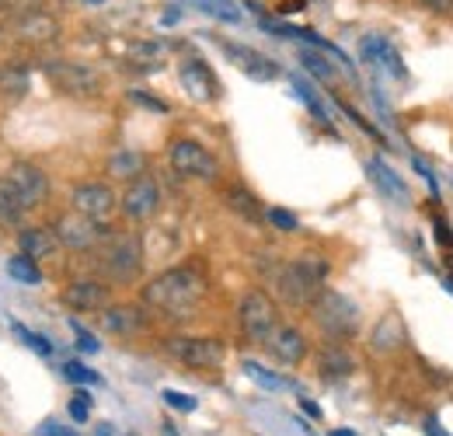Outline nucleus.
<instances>
[{"label": "nucleus", "mask_w": 453, "mask_h": 436, "mask_svg": "<svg viewBox=\"0 0 453 436\" xmlns=\"http://www.w3.org/2000/svg\"><path fill=\"white\" fill-rule=\"evenodd\" d=\"M293 91H296V95H300V98L311 105V112H314L318 119H328V112H325V105H321V98L311 91V84H307L303 77H293Z\"/></svg>", "instance_id": "nucleus-33"}, {"label": "nucleus", "mask_w": 453, "mask_h": 436, "mask_svg": "<svg viewBox=\"0 0 453 436\" xmlns=\"http://www.w3.org/2000/svg\"><path fill=\"white\" fill-rule=\"evenodd\" d=\"M91 255H95V269L109 286H129L143 279L147 252H143V237L133 230H112Z\"/></svg>", "instance_id": "nucleus-3"}, {"label": "nucleus", "mask_w": 453, "mask_h": 436, "mask_svg": "<svg viewBox=\"0 0 453 436\" xmlns=\"http://www.w3.org/2000/svg\"><path fill=\"white\" fill-rule=\"evenodd\" d=\"M147 304H109L102 311V328L115 339H136L147 331Z\"/></svg>", "instance_id": "nucleus-16"}, {"label": "nucleus", "mask_w": 453, "mask_h": 436, "mask_svg": "<svg viewBox=\"0 0 453 436\" xmlns=\"http://www.w3.org/2000/svg\"><path fill=\"white\" fill-rule=\"evenodd\" d=\"M307 0H280V14H293V11H303Z\"/></svg>", "instance_id": "nucleus-43"}, {"label": "nucleus", "mask_w": 453, "mask_h": 436, "mask_svg": "<svg viewBox=\"0 0 453 436\" xmlns=\"http://www.w3.org/2000/svg\"><path fill=\"white\" fill-rule=\"evenodd\" d=\"M168 164L181 178H196V182H217L220 161L192 136H174L168 147Z\"/></svg>", "instance_id": "nucleus-9"}, {"label": "nucleus", "mask_w": 453, "mask_h": 436, "mask_svg": "<svg viewBox=\"0 0 453 436\" xmlns=\"http://www.w3.org/2000/svg\"><path fill=\"white\" fill-rule=\"evenodd\" d=\"M265 353H269L276 363H283V367H300V363L307 360L311 346H307V335H303L300 328L280 322V325L273 328V335L265 339Z\"/></svg>", "instance_id": "nucleus-14"}, {"label": "nucleus", "mask_w": 453, "mask_h": 436, "mask_svg": "<svg viewBox=\"0 0 453 436\" xmlns=\"http://www.w3.org/2000/svg\"><path fill=\"white\" fill-rule=\"evenodd\" d=\"M14 35L28 46H46V43H57L59 39V18L42 11V7H32L25 14H18L14 21Z\"/></svg>", "instance_id": "nucleus-17"}, {"label": "nucleus", "mask_w": 453, "mask_h": 436, "mask_svg": "<svg viewBox=\"0 0 453 436\" xmlns=\"http://www.w3.org/2000/svg\"><path fill=\"white\" fill-rule=\"evenodd\" d=\"M70 206L91 220H109L119 210V196L109 182H81L70 192Z\"/></svg>", "instance_id": "nucleus-13"}, {"label": "nucleus", "mask_w": 453, "mask_h": 436, "mask_svg": "<svg viewBox=\"0 0 453 436\" xmlns=\"http://www.w3.org/2000/svg\"><path fill=\"white\" fill-rule=\"evenodd\" d=\"M181 84H185V91L196 98V102H213V98H220V81H217V74L210 70V63L206 59H199V56H188L185 63H181Z\"/></svg>", "instance_id": "nucleus-18"}, {"label": "nucleus", "mask_w": 453, "mask_h": 436, "mask_svg": "<svg viewBox=\"0 0 453 436\" xmlns=\"http://www.w3.org/2000/svg\"><path fill=\"white\" fill-rule=\"evenodd\" d=\"M105 167H109V175L112 178H122V182H133V178H140L143 171H147V158L140 154V151H115L112 158L105 161Z\"/></svg>", "instance_id": "nucleus-26"}, {"label": "nucleus", "mask_w": 453, "mask_h": 436, "mask_svg": "<svg viewBox=\"0 0 453 436\" xmlns=\"http://www.w3.org/2000/svg\"><path fill=\"white\" fill-rule=\"evenodd\" d=\"M237 322H241V331H244L248 342L265 346L273 328L280 325V304L265 290H248L237 304Z\"/></svg>", "instance_id": "nucleus-8"}, {"label": "nucleus", "mask_w": 453, "mask_h": 436, "mask_svg": "<svg viewBox=\"0 0 453 436\" xmlns=\"http://www.w3.org/2000/svg\"><path fill=\"white\" fill-rule=\"evenodd\" d=\"M300 405H303V412H311L314 419H321V409H318L314 401H307V398H300Z\"/></svg>", "instance_id": "nucleus-45"}, {"label": "nucleus", "mask_w": 453, "mask_h": 436, "mask_svg": "<svg viewBox=\"0 0 453 436\" xmlns=\"http://www.w3.org/2000/svg\"><path fill=\"white\" fill-rule=\"evenodd\" d=\"M447 290H450V293H453V283H447Z\"/></svg>", "instance_id": "nucleus-48"}, {"label": "nucleus", "mask_w": 453, "mask_h": 436, "mask_svg": "<svg viewBox=\"0 0 453 436\" xmlns=\"http://www.w3.org/2000/svg\"><path fill=\"white\" fill-rule=\"evenodd\" d=\"M21 217H25L21 203H18V199H14V192L0 182V227H4V230H14V227L21 223Z\"/></svg>", "instance_id": "nucleus-30"}, {"label": "nucleus", "mask_w": 453, "mask_h": 436, "mask_svg": "<svg viewBox=\"0 0 453 436\" xmlns=\"http://www.w3.org/2000/svg\"><path fill=\"white\" fill-rule=\"evenodd\" d=\"M88 4H105V0H88Z\"/></svg>", "instance_id": "nucleus-47"}, {"label": "nucleus", "mask_w": 453, "mask_h": 436, "mask_svg": "<svg viewBox=\"0 0 453 436\" xmlns=\"http://www.w3.org/2000/svg\"><path fill=\"white\" fill-rule=\"evenodd\" d=\"M418 7H426L429 14H453V0H418Z\"/></svg>", "instance_id": "nucleus-41"}, {"label": "nucleus", "mask_w": 453, "mask_h": 436, "mask_svg": "<svg viewBox=\"0 0 453 436\" xmlns=\"http://www.w3.org/2000/svg\"><path fill=\"white\" fill-rule=\"evenodd\" d=\"M77 346L84 353H98V339H91V331H84V328H77Z\"/></svg>", "instance_id": "nucleus-42"}, {"label": "nucleus", "mask_w": 453, "mask_h": 436, "mask_svg": "<svg viewBox=\"0 0 453 436\" xmlns=\"http://www.w3.org/2000/svg\"><path fill=\"white\" fill-rule=\"evenodd\" d=\"M224 199H226V206L241 220H248V223H262V220H265V210H262V203H258V196H255L251 189L234 185V189H226Z\"/></svg>", "instance_id": "nucleus-24"}, {"label": "nucleus", "mask_w": 453, "mask_h": 436, "mask_svg": "<svg viewBox=\"0 0 453 436\" xmlns=\"http://www.w3.org/2000/svg\"><path fill=\"white\" fill-rule=\"evenodd\" d=\"M14 331H18V335L35 349V353H42V356H50V353H53V346H50L42 335H35V331H28V328H21V325H14Z\"/></svg>", "instance_id": "nucleus-37"}, {"label": "nucleus", "mask_w": 453, "mask_h": 436, "mask_svg": "<svg viewBox=\"0 0 453 436\" xmlns=\"http://www.w3.org/2000/svg\"><path fill=\"white\" fill-rule=\"evenodd\" d=\"M318 331L328 339V342H349L359 335V304L352 297H345L339 290H328L307 308Z\"/></svg>", "instance_id": "nucleus-4"}, {"label": "nucleus", "mask_w": 453, "mask_h": 436, "mask_svg": "<svg viewBox=\"0 0 453 436\" xmlns=\"http://www.w3.org/2000/svg\"><path fill=\"white\" fill-rule=\"evenodd\" d=\"M7 276H11L14 283H21V286H39V283H42V269H39V262H35V259H28L25 252H18V255H11V259H7Z\"/></svg>", "instance_id": "nucleus-28"}, {"label": "nucleus", "mask_w": 453, "mask_h": 436, "mask_svg": "<svg viewBox=\"0 0 453 436\" xmlns=\"http://www.w3.org/2000/svg\"><path fill=\"white\" fill-rule=\"evenodd\" d=\"M363 59L380 66V70H388V74H395V77H404V63H401L397 50L384 35H366L363 39Z\"/></svg>", "instance_id": "nucleus-21"}, {"label": "nucleus", "mask_w": 453, "mask_h": 436, "mask_svg": "<svg viewBox=\"0 0 453 436\" xmlns=\"http://www.w3.org/2000/svg\"><path fill=\"white\" fill-rule=\"evenodd\" d=\"M129 56L140 59L143 66H157L161 56H165V46L161 43H150V39H140V43H129Z\"/></svg>", "instance_id": "nucleus-32"}, {"label": "nucleus", "mask_w": 453, "mask_h": 436, "mask_svg": "<svg viewBox=\"0 0 453 436\" xmlns=\"http://www.w3.org/2000/svg\"><path fill=\"white\" fill-rule=\"evenodd\" d=\"M165 353L185 370H217L226 360V346L213 335H168Z\"/></svg>", "instance_id": "nucleus-5"}, {"label": "nucleus", "mask_w": 453, "mask_h": 436, "mask_svg": "<svg viewBox=\"0 0 453 436\" xmlns=\"http://www.w3.org/2000/svg\"><path fill=\"white\" fill-rule=\"evenodd\" d=\"M129 102H133V105H143V109H150L154 115H168V102H161V98H154V95H143V91H129Z\"/></svg>", "instance_id": "nucleus-36"}, {"label": "nucleus", "mask_w": 453, "mask_h": 436, "mask_svg": "<svg viewBox=\"0 0 453 436\" xmlns=\"http://www.w3.org/2000/svg\"><path fill=\"white\" fill-rule=\"evenodd\" d=\"M165 401H168L171 409H181V412H192L196 409V398H185L178 391H165Z\"/></svg>", "instance_id": "nucleus-39"}, {"label": "nucleus", "mask_w": 453, "mask_h": 436, "mask_svg": "<svg viewBox=\"0 0 453 436\" xmlns=\"http://www.w3.org/2000/svg\"><path fill=\"white\" fill-rule=\"evenodd\" d=\"M318 374L325 381H345L356 374V356L345 349V342H325L318 349Z\"/></svg>", "instance_id": "nucleus-19"}, {"label": "nucleus", "mask_w": 453, "mask_h": 436, "mask_svg": "<svg viewBox=\"0 0 453 436\" xmlns=\"http://www.w3.org/2000/svg\"><path fill=\"white\" fill-rule=\"evenodd\" d=\"M63 374H66V381H73V384H102V378H98L91 367H84V363H77V360L63 363Z\"/></svg>", "instance_id": "nucleus-34"}, {"label": "nucleus", "mask_w": 453, "mask_h": 436, "mask_svg": "<svg viewBox=\"0 0 453 436\" xmlns=\"http://www.w3.org/2000/svg\"><path fill=\"white\" fill-rule=\"evenodd\" d=\"M366 171H370L373 185H377L391 203H408V185L397 178V171L384 161V158H370V161H366Z\"/></svg>", "instance_id": "nucleus-22"}, {"label": "nucleus", "mask_w": 453, "mask_h": 436, "mask_svg": "<svg viewBox=\"0 0 453 436\" xmlns=\"http://www.w3.org/2000/svg\"><path fill=\"white\" fill-rule=\"evenodd\" d=\"M119 206H122L126 217L136 220V223L150 220L161 210V182L143 171L140 178L126 182V189H122V196H119Z\"/></svg>", "instance_id": "nucleus-12"}, {"label": "nucleus", "mask_w": 453, "mask_h": 436, "mask_svg": "<svg viewBox=\"0 0 453 436\" xmlns=\"http://www.w3.org/2000/svg\"><path fill=\"white\" fill-rule=\"evenodd\" d=\"M199 11H206V14H213V18H220V21H230V25H237L241 21V7L234 4V0H192Z\"/></svg>", "instance_id": "nucleus-31"}, {"label": "nucleus", "mask_w": 453, "mask_h": 436, "mask_svg": "<svg viewBox=\"0 0 453 436\" xmlns=\"http://www.w3.org/2000/svg\"><path fill=\"white\" fill-rule=\"evenodd\" d=\"M328 436H356V433H352V430H332Z\"/></svg>", "instance_id": "nucleus-46"}, {"label": "nucleus", "mask_w": 453, "mask_h": 436, "mask_svg": "<svg viewBox=\"0 0 453 436\" xmlns=\"http://www.w3.org/2000/svg\"><path fill=\"white\" fill-rule=\"evenodd\" d=\"M265 223H273L276 230H286V234L300 227L296 214H289V210H283V206H273V210H265Z\"/></svg>", "instance_id": "nucleus-35"}, {"label": "nucleus", "mask_w": 453, "mask_h": 436, "mask_svg": "<svg viewBox=\"0 0 453 436\" xmlns=\"http://www.w3.org/2000/svg\"><path fill=\"white\" fill-rule=\"evenodd\" d=\"M241 367H244V374H248L251 381L262 384L265 391H286V387H289V381H286L283 374H276V370H265V367H262V363H255V360H244Z\"/></svg>", "instance_id": "nucleus-29"}, {"label": "nucleus", "mask_w": 453, "mask_h": 436, "mask_svg": "<svg viewBox=\"0 0 453 436\" xmlns=\"http://www.w3.org/2000/svg\"><path fill=\"white\" fill-rule=\"evenodd\" d=\"M0 182L14 192V199L21 203L25 214L50 203V189H53V185H50V175H46L39 164H32V161L7 164V171L0 175Z\"/></svg>", "instance_id": "nucleus-7"}, {"label": "nucleus", "mask_w": 453, "mask_h": 436, "mask_svg": "<svg viewBox=\"0 0 453 436\" xmlns=\"http://www.w3.org/2000/svg\"><path fill=\"white\" fill-rule=\"evenodd\" d=\"M88 412H91L88 394H81V398H73V401H70V416H73L77 423H88Z\"/></svg>", "instance_id": "nucleus-40"}, {"label": "nucleus", "mask_w": 453, "mask_h": 436, "mask_svg": "<svg viewBox=\"0 0 453 436\" xmlns=\"http://www.w3.org/2000/svg\"><path fill=\"white\" fill-rule=\"evenodd\" d=\"M220 46H224L226 59H230L244 77H251V81H258V84H269V81H276V77L283 74L276 59L262 56L258 50H251V46H241V43H220Z\"/></svg>", "instance_id": "nucleus-15"}, {"label": "nucleus", "mask_w": 453, "mask_h": 436, "mask_svg": "<svg viewBox=\"0 0 453 436\" xmlns=\"http://www.w3.org/2000/svg\"><path fill=\"white\" fill-rule=\"evenodd\" d=\"M28 84H32L28 66H21V63H4L0 66V95L4 98H11V102L25 98L28 95Z\"/></svg>", "instance_id": "nucleus-25"}, {"label": "nucleus", "mask_w": 453, "mask_h": 436, "mask_svg": "<svg viewBox=\"0 0 453 436\" xmlns=\"http://www.w3.org/2000/svg\"><path fill=\"white\" fill-rule=\"evenodd\" d=\"M300 63H303V70L314 74L321 84H335V81H339V70H335V63L325 56V50H300Z\"/></svg>", "instance_id": "nucleus-27"}, {"label": "nucleus", "mask_w": 453, "mask_h": 436, "mask_svg": "<svg viewBox=\"0 0 453 436\" xmlns=\"http://www.w3.org/2000/svg\"><path fill=\"white\" fill-rule=\"evenodd\" d=\"M18 248H21L28 259L42 262V259H53L59 252V237L53 227H25V230L18 234Z\"/></svg>", "instance_id": "nucleus-20"}, {"label": "nucleus", "mask_w": 453, "mask_h": 436, "mask_svg": "<svg viewBox=\"0 0 453 436\" xmlns=\"http://www.w3.org/2000/svg\"><path fill=\"white\" fill-rule=\"evenodd\" d=\"M433 234H436V241H440L443 248H453V230H450V223H447L443 217L433 220Z\"/></svg>", "instance_id": "nucleus-38"}, {"label": "nucleus", "mask_w": 453, "mask_h": 436, "mask_svg": "<svg viewBox=\"0 0 453 436\" xmlns=\"http://www.w3.org/2000/svg\"><path fill=\"white\" fill-rule=\"evenodd\" d=\"M332 262L321 252H300L276 269V293L286 308H311L328 286Z\"/></svg>", "instance_id": "nucleus-2"}, {"label": "nucleus", "mask_w": 453, "mask_h": 436, "mask_svg": "<svg viewBox=\"0 0 453 436\" xmlns=\"http://www.w3.org/2000/svg\"><path fill=\"white\" fill-rule=\"evenodd\" d=\"M401 346H404V322H401L397 311H391V315H384V318L373 325L370 349H373V353H395Z\"/></svg>", "instance_id": "nucleus-23"}, {"label": "nucleus", "mask_w": 453, "mask_h": 436, "mask_svg": "<svg viewBox=\"0 0 453 436\" xmlns=\"http://www.w3.org/2000/svg\"><path fill=\"white\" fill-rule=\"evenodd\" d=\"M53 230H57V237H59V248H66V252H81V255L95 252V248L112 234L105 220H91V217H84V214H77V210L57 217Z\"/></svg>", "instance_id": "nucleus-10"}, {"label": "nucleus", "mask_w": 453, "mask_h": 436, "mask_svg": "<svg viewBox=\"0 0 453 436\" xmlns=\"http://www.w3.org/2000/svg\"><path fill=\"white\" fill-rule=\"evenodd\" d=\"M143 304L157 315L181 318L188 311H196V304L206 297V269L199 262H181L171 266L165 273H157L150 283H143Z\"/></svg>", "instance_id": "nucleus-1"}, {"label": "nucleus", "mask_w": 453, "mask_h": 436, "mask_svg": "<svg viewBox=\"0 0 453 436\" xmlns=\"http://www.w3.org/2000/svg\"><path fill=\"white\" fill-rule=\"evenodd\" d=\"M42 74L50 77V84L57 91L70 95V98H95L105 88L102 74L95 66H88V63H77V59H46Z\"/></svg>", "instance_id": "nucleus-6"}, {"label": "nucleus", "mask_w": 453, "mask_h": 436, "mask_svg": "<svg viewBox=\"0 0 453 436\" xmlns=\"http://www.w3.org/2000/svg\"><path fill=\"white\" fill-rule=\"evenodd\" d=\"M39 433H42V436H77V433H70V430H63L59 423H46Z\"/></svg>", "instance_id": "nucleus-44"}, {"label": "nucleus", "mask_w": 453, "mask_h": 436, "mask_svg": "<svg viewBox=\"0 0 453 436\" xmlns=\"http://www.w3.org/2000/svg\"><path fill=\"white\" fill-rule=\"evenodd\" d=\"M63 304L77 315H102L112 304V286L102 276H77L63 286Z\"/></svg>", "instance_id": "nucleus-11"}]
</instances>
